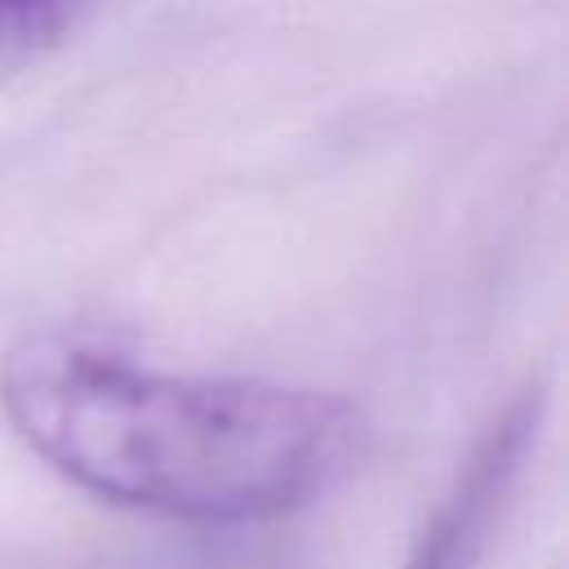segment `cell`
Instances as JSON below:
<instances>
[{
	"instance_id": "cell-3",
	"label": "cell",
	"mask_w": 569,
	"mask_h": 569,
	"mask_svg": "<svg viewBox=\"0 0 569 569\" xmlns=\"http://www.w3.org/2000/svg\"><path fill=\"white\" fill-rule=\"evenodd\" d=\"M71 0H0V53L27 49L67 18Z\"/></svg>"
},
{
	"instance_id": "cell-2",
	"label": "cell",
	"mask_w": 569,
	"mask_h": 569,
	"mask_svg": "<svg viewBox=\"0 0 569 569\" xmlns=\"http://www.w3.org/2000/svg\"><path fill=\"white\" fill-rule=\"evenodd\" d=\"M538 427H542V387H525L476 436L449 493L427 516L405 569H476L485 538H489L493 520L502 516V507L516 489V476L525 471Z\"/></svg>"
},
{
	"instance_id": "cell-1",
	"label": "cell",
	"mask_w": 569,
	"mask_h": 569,
	"mask_svg": "<svg viewBox=\"0 0 569 569\" xmlns=\"http://www.w3.org/2000/svg\"><path fill=\"white\" fill-rule=\"evenodd\" d=\"M0 409L93 498L196 525L289 516L356 453V413L333 396L173 373L80 333L22 338L0 360Z\"/></svg>"
}]
</instances>
